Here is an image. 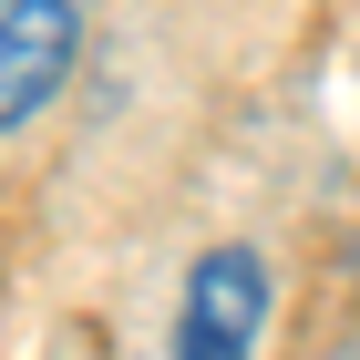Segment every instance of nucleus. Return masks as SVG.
Returning <instances> with one entry per match:
<instances>
[{
  "instance_id": "1",
  "label": "nucleus",
  "mask_w": 360,
  "mask_h": 360,
  "mask_svg": "<svg viewBox=\"0 0 360 360\" xmlns=\"http://www.w3.org/2000/svg\"><path fill=\"white\" fill-rule=\"evenodd\" d=\"M257 319H268V278L248 248H217L186 278V319H175V360H248Z\"/></svg>"
},
{
  "instance_id": "2",
  "label": "nucleus",
  "mask_w": 360,
  "mask_h": 360,
  "mask_svg": "<svg viewBox=\"0 0 360 360\" xmlns=\"http://www.w3.org/2000/svg\"><path fill=\"white\" fill-rule=\"evenodd\" d=\"M72 72V0H0V124L21 134Z\"/></svg>"
}]
</instances>
